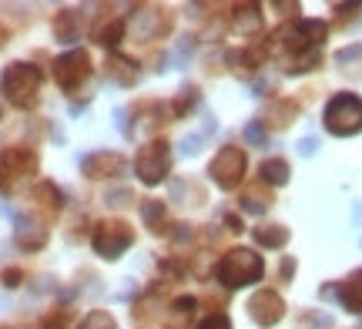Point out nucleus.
Returning <instances> with one entry per match:
<instances>
[{"mask_svg": "<svg viewBox=\"0 0 362 329\" xmlns=\"http://www.w3.org/2000/svg\"><path fill=\"white\" fill-rule=\"evenodd\" d=\"M325 128L339 138H349V134L362 132V98L359 94L342 91L336 94L329 108H325Z\"/></svg>", "mask_w": 362, "mask_h": 329, "instance_id": "1", "label": "nucleus"}, {"mask_svg": "<svg viewBox=\"0 0 362 329\" xmlns=\"http://www.w3.org/2000/svg\"><path fill=\"white\" fill-rule=\"evenodd\" d=\"M40 88V71L30 64H11L4 71V94L11 98L17 108H30L37 101Z\"/></svg>", "mask_w": 362, "mask_h": 329, "instance_id": "2", "label": "nucleus"}, {"mask_svg": "<svg viewBox=\"0 0 362 329\" xmlns=\"http://www.w3.org/2000/svg\"><path fill=\"white\" fill-rule=\"evenodd\" d=\"M259 276H262V255H255V252H248V249L228 252L218 265V279L225 286H235V289L255 282Z\"/></svg>", "mask_w": 362, "mask_h": 329, "instance_id": "3", "label": "nucleus"}, {"mask_svg": "<svg viewBox=\"0 0 362 329\" xmlns=\"http://www.w3.org/2000/svg\"><path fill=\"white\" fill-rule=\"evenodd\" d=\"M37 171V158H34V151H27V148H7L4 155H0V192L7 195L13 192L17 185L30 178Z\"/></svg>", "mask_w": 362, "mask_h": 329, "instance_id": "4", "label": "nucleus"}, {"mask_svg": "<svg viewBox=\"0 0 362 329\" xmlns=\"http://www.w3.org/2000/svg\"><path fill=\"white\" fill-rule=\"evenodd\" d=\"M131 242H134V236H131V229L124 222H101L94 229V238H90L94 252L104 255V259H117Z\"/></svg>", "mask_w": 362, "mask_h": 329, "instance_id": "5", "label": "nucleus"}, {"mask_svg": "<svg viewBox=\"0 0 362 329\" xmlns=\"http://www.w3.org/2000/svg\"><path fill=\"white\" fill-rule=\"evenodd\" d=\"M54 78L64 91H78L81 84L90 78V57L84 51H67L54 64Z\"/></svg>", "mask_w": 362, "mask_h": 329, "instance_id": "6", "label": "nucleus"}, {"mask_svg": "<svg viewBox=\"0 0 362 329\" xmlns=\"http://www.w3.org/2000/svg\"><path fill=\"white\" fill-rule=\"evenodd\" d=\"M168 165H171V151L165 142H155V145H144L138 161H134V168L141 175V182L148 185H158L165 175H168Z\"/></svg>", "mask_w": 362, "mask_h": 329, "instance_id": "7", "label": "nucleus"}, {"mask_svg": "<svg viewBox=\"0 0 362 329\" xmlns=\"http://www.w3.org/2000/svg\"><path fill=\"white\" fill-rule=\"evenodd\" d=\"M208 175H211V182L221 185V188H232V185L242 182V175H245V155L238 151V148H221L218 158L208 165Z\"/></svg>", "mask_w": 362, "mask_h": 329, "instance_id": "8", "label": "nucleus"}, {"mask_svg": "<svg viewBox=\"0 0 362 329\" xmlns=\"http://www.w3.org/2000/svg\"><path fill=\"white\" fill-rule=\"evenodd\" d=\"M252 316H255L259 326H275V323L285 316V306H282V299H279V292H272V289L259 292V296L252 299Z\"/></svg>", "mask_w": 362, "mask_h": 329, "instance_id": "9", "label": "nucleus"}, {"mask_svg": "<svg viewBox=\"0 0 362 329\" xmlns=\"http://www.w3.org/2000/svg\"><path fill=\"white\" fill-rule=\"evenodd\" d=\"M121 168H124V158L115 151H98V155L84 158V175H90V178H107V175H117Z\"/></svg>", "mask_w": 362, "mask_h": 329, "instance_id": "10", "label": "nucleus"}, {"mask_svg": "<svg viewBox=\"0 0 362 329\" xmlns=\"http://www.w3.org/2000/svg\"><path fill=\"white\" fill-rule=\"evenodd\" d=\"M339 299H342V306H346L349 313H362V269L359 272H352V276L342 282Z\"/></svg>", "mask_w": 362, "mask_h": 329, "instance_id": "11", "label": "nucleus"}, {"mask_svg": "<svg viewBox=\"0 0 362 329\" xmlns=\"http://www.w3.org/2000/svg\"><path fill=\"white\" fill-rule=\"evenodd\" d=\"M44 229H40V225H30V222H24V219H21V222H17V242H21V246H24V249H40V246H44Z\"/></svg>", "mask_w": 362, "mask_h": 329, "instance_id": "12", "label": "nucleus"}, {"mask_svg": "<svg viewBox=\"0 0 362 329\" xmlns=\"http://www.w3.org/2000/svg\"><path fill=\"white\" fill-rule=\"evenodd\" d=\"M259 175L269 185H282V182H288V165H285L282 158H269V161H262Z\"/></svg>", "mask_w": 362, "mask_h": 329, "instance_id": "13", "label": "nucleus"}, {"mask_svg": "<svg viewBox=\"0 0 362 329\" xmlns=\"http://www.w3.org/2000/svg\"><path fill=\"white\" fill-rule=\"evenodd\" d=\"M288 232H285L282 225H265V229H255V242L265 246V249H275V246H282Z\"/></svg>", "mask_w": 362, "mask_h": 329, "instance_id": "14", "label": "nucleus"}, {"mask_svg": "<svg viewBox=\"0 0 362 329\" xmlns=\"http://www.w3.org/2000/svg\"><path fill=\"white\" fill-rule=\"evenodd\" d=\"M121 34H124V24H121V21H111V24H104L101 30H94V37L101 40L104 47H115L117 40H121Z\"/></svg>", "mask_w": 362, "mask_h": 329, "instance_id": "15", "label": "nucleus"}, {"mask_svg": "<svg viewBox=\"0 0 362 329\" xmlns=\"http://www.w3.org/2000/svg\"><path fill=\"white\" fill-rule=\"evenodd\" d=\"M81 329H117V323H115V316H111V313L98 309V313H90V316L81 323Z\"/></svg>", "mask_w": 362, "mask_h": 329, "instance_id": "16", "label": "nucleus"}, {"mask_svg": "<svg viewBox=\"0 0 362 329\" xmlns=\"http://www.w3.org/2000/svg\"><path fill=\"white\" fill-rule=\"evenodd\" d=\"M362 61V44H356V47H346V51L336 54V64L346 67V71H352V64H359Z\"/></svg>", "mask_w": 362, "mask_h": 329, "instance_id": "17", "label": "nucleus"}, {"mask_svg": "<svg viewBox=\"0 0 362 329\" xmlns=\"http://www.w3.org/2000/svg\"><path fill=\"white\" fill-rule=\"evenodd\" d=\"M54 30H57V37L61 40H74V17H71V11H64L61 17H57Z\"/></svg>", "mask_w": 362, "mask_h": 329, "instance_id": "18", "label": "nucleus"}, {"mask_svg": "<svg viewBox=\"0 0 362 329\" xmlns=\"http://www.w3.org/2000/svg\"><path fill=\"white\" fill-rule=\"evenodd\" d=\"M141 215H144V222L151 225V229H158L161 219H165V205H161V202H148V205L141 209Z\"/></svg>", "mask_w": 362, "mask_h": 329, "instance_id": "19", "label": "nucleus"}, {"mask_svg": "<svg viewBox=\"0 0 362 329\" xmlns=\"http://www.w3.org/2000/svg\"><path fill=\"white\" fill-rule=\"evenodd\" d=\"M198 329H232V323H228V319L225 316H208L205 323H202V326Z\"/></svg>", "mask_w": 362, "mask_h": 329, "instance_id": "20", "label": "nucleus"}, {"mask_svg": "<svg viewBox=\"0 0 362 329\" xmlns=\"http://www.w3.org/2000/svg\"><path fill=\"white\" fill-rule=\"evenodd\" d=\"M245 138H248V142H259V145H262V142H265V132H262L259 125H248V128H245Z\"/></svg>", "mask_w": 362, "mask_h": 329, "instance_id": "21", "label": "nucleus"}, {"mask_svg": "<svg viewBox=\"0 0 362 329\" xmlns=\"http://www.w3.org/2000/svg\"><path fill=\"white\" fill-rule=\"evenodd\" d=\"M64 326H67V323H64V313H54V316L47 319V323H44L40 329H64Z\"/></svg>", "mask_w": 362, "mask_h": 329, "instance_id": "22", "label": "nucleus"}, {"mask_svg": "<svg viewBox=\"0 0 362 329\" xmlns=\"http://www.w3.org/2000/svg\"><path fill=\"white\" fill-rule=\"evenodd\" d=\"M4 286H21V272H17V269H7V272H4Z\"/></svg>", "mask_w": 362, "mask_h": 329, "instance_id": "23", "label": "nucleus"}]
</instances>
